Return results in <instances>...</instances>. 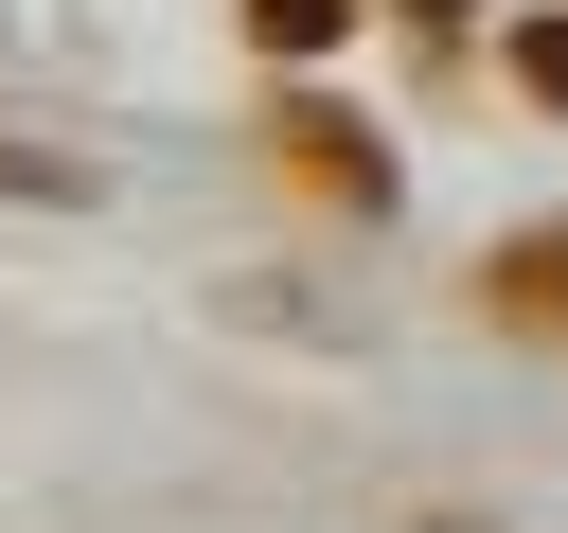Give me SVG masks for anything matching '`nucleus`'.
I'll use <instances>...</instances> for the list:
<instances>
[{"instance_id":"obj_1","label":"nucleus","mask_w":568,"mask_h":533,"mask_svg":"<svg viewBox=\"0 0 568 533\" xmlns=\"http://www.w3.org/2000/svg\"><path fill=\"white\" fill-rule=\"evenodd\" d=\"M284 178L337 195V213H390V142H373L355 107H284Z\"/></svg>"},{"instance_id":"obj_2","label":"nucleus","mask_w":568,"mask_h":533,"mask_svg":"<svg viewBox=\"0 0 568 533\" xmlns=\"http://www.w3.org/2000/svg\"><path fill=\"white\" fill-rule=\"evenodd\" d=\"M479 302H497L515 338H568V231H515V249L479 266Z\"/></svg>"},{"instance_id":"obj_3","label":"nucleus","mask_w":568,"mask_h":533,"mask_svg":"<svg viewBox=\"0 0 568 533\" xmlns=\"http://www.w3.org/2000/svg\"><path fill=\"white\" fill-rule=\"evenodd\" d=\"M337 18H355V0H248V36H266V53H337Z\"/></svg>"},{"instance_id":"obj_4","label":"nucleus","mask_w":568,"mask_h":533,"mask_svg":"<svg viewBox=\"0 0 568 533\" xmlns=\"http://www.w3.org/2000/svg\"><path fill=\"white\" fill-rule=\"evenodd\" d=\"M515 89H532V107H568V18H532V36H515Z\"/></svg>"},{"instance_id":"obj_5","label":"nucleus","mask_w":568,"mask_h":533,"mask_svg":"<svg viewBox=\"0 0 568 533\" xmlns=\"http://www.w3.org/2000/svg\"><path fill=\"white\" fill-rule=\"evenodd\" d=\"M408 18H426V36H462V18H479V0H408Z\"/></svg>"},{"instance_id":"obj_6","label":"nucleus","mask_w":568,"mask_h":533,"mask_svg":"<svg viewBox=\"0 0 568 533\" xmlns=\"http://www.w3.org/2000/svg\"><path fill=\"white\" fill-rule=\"evenodd\" d=\"M408 533H479V515H408Z\"/></svg>"}]
</instances>
